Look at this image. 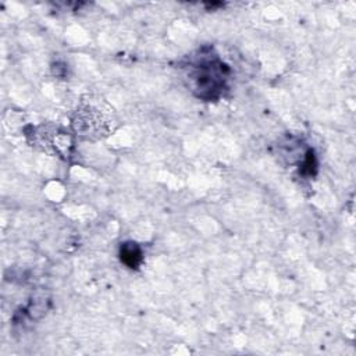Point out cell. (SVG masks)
Returning <instances> with one entry per match:
<instances>
[{
  "label": "cell",
  "instance_id": "obj_2",
  "mask_svg": "<svg viewBox=\"0 0 356 356\" xmlns=\"http://www.w3.org/2000/svg\"><path fill=\"white\" fill-rule=\"evenodd\" d=\"M121 260L129 266L131 268H135L139 266L142 260V252L135 243H125L121 248Z\"/></svg>",
  "mask_w": 356,
  "mask_h": 356
},
{
  "label": "cell",
  "instance_id": "obj_1",
  "mask_svg": "<svg viewBox=\"0 0 356 356\" xmlns=\"http://www.w3.org/2000/svg\"><path fill=\"white\" fill-rule=\"evenodd\" d=\"M222 63L216 58H203L192 65L189 79L193 83V90L204 99H211L220 93L225 83Z\"/></svg>",
  "mask_w": 356,
  "mask_h": 356
}]
</instances>
